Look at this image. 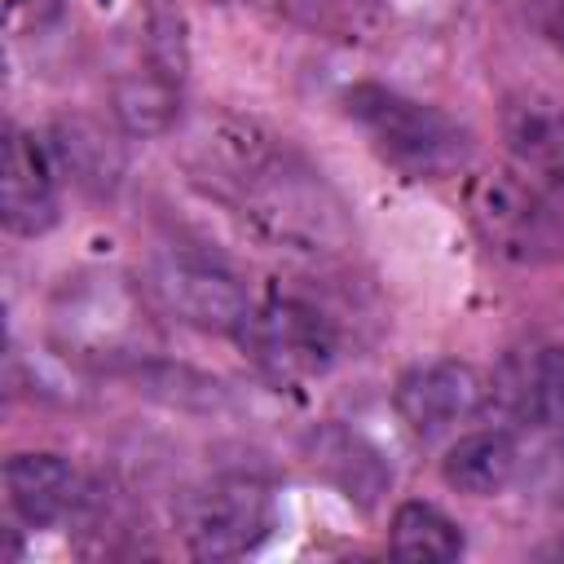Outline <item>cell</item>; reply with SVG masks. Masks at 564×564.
<instances>
[{
	"label": "cell",
	"instance_id": "cell-1",
	"mask_svg": "<svg viewBox=\"0 0 564 564\" xmlns=\"http://www.w3.org/2000/svg\"><path fill=\"white\" fill-rule=\"evenodd\" d=\"M48 330L70 361L137 370L159 352V326L145 304V286L137 291L128 278L106 269H84L57 282L48 300Z\"/></svg>",
	"mask_w": 564,
	"mask_h": 564
},
{
	"label": "cell",
	"instance_id": "cell-2",
	"mask_svg": "<svg viewBox=\"0 0 564 564\" xmlns=\"http://www.w3.org/2000/svg\"><path fill=\"white\" fill-rule=\"evenodd\" d=\"M234 203L251 234L291 260H330L352 247V216L344 198L291 150H282Z\"/></svg>",
	"mask_w": 564,
	"mask_h": 564
},
{
	"label": "cell",
	"instance_id": "cell-3",
	"mask_svg": "<svg viewBox=\"0 0 564 564\" xmlns=\"http://www.w3.org/2000/svg\"><path fill=\"white\" fill-rule=\"evenodd\" d=\"M348 119L370 137V145L414 181H441L463 167L467 132L441 106L405 97L383 84H352L344 93Z\"/></svg>",
	"mask_w": 564,
	"mask_h": 564
},
{
	"label": "cell",
	"instance_id": "cell-4",
	"mask_svg": "<svg viewBox=\"0 0 564 564\" xmlns=\"http://www.w3.org/2000/svg\"><path fill=\"white\" fill-rule=\"evenodd\" d=\"M480 242L511 264L564 260V207L516 172H476L463 189Z\"/></svg>",
	"mask_w": 564,
	"mask_h": 564
},
{
	"label": "cell",
	"instance_id": "cell-5",
	"mask_svg": "<svg viewBox=\"0 0 564 564\" xmlns=\"http://www.w3.org/2000/svg\"><path fill=\"white\" fill-rule=\"evenodd\" d=\"M141 286L154 308H163L181 326H194L207 335H238L251 313L242 282L225 264L194 256V251H159L145 264Z\"/></svg>",
	"mask_w": 564,
	"mask_h": 564
},
{
	"label": "cell",
	"instance_id": "cell-6",
	"mask_svg": "<svg viewBox=\"0 0 564 564\" xmlns=\"http://www.w3.org/2000/svg\"><path fill=\"white\" fill-rule=\"evenodd\" d=\"M242 348L260 370L273 379H313L335 366L339 352V330L335 322L295 295H269L264 304H251L242 330Z\"/></svg>",
	"mask_w": 564,
	"mask_h": 564
},
{
	"label": "cell",
	"instance_id": "cell-7",
	"mask_svg": "<svg viewBox=\"0 0 564 564\" xmlns=\"http://www.w3.org/2000/svg\"><path fill=\"white\" fill-rule=\"evenodd\" d=\"M273 529V498L256 476H216L181 502V538L198 560H238Z\"/></svg>",
	"mask_w": 564,
	"mask_h": 564
},
{
	"label": "cell",
	"instance_id": "cell-8",
	"mask_svg": "<svg viewBox=\"0 0 564 564\" xmlns=\"http://www.w3.org/2000/svg\"><path fill=\"white\" fill-rule=\"evenodd\" d=\"M286 145L256 119H242L234 110H216V115H198L185 132H181V159L185 167L207 181L212 189L238 198Z\"/></svg>",
	"mask_w": 564,
	"mask_h": 564
},
{
	"label": "cell",
	"instance_id": "cell-9",
	"mask_svg": "<svg viewBox=\"0 0 564 564\" xmlns=\"http://www.w3.org/2000/svg\"><path fill=\"white\" fill-rule=\"evenodd\" d=\"M485 379L467 361H427L397 379V414L419 436H441L485 405Z\"/></svg>",
	"mask_w": 564,
	"mask_h": 564
},
{
	"label": "cell",
	"instance_id": "cell-10",
	"mask_svg": "<svg viewBox=\"0 0 564 564\" xmlns=\"http://www.w3.org/2000/svg\"><path fill=\"white\" fill-rule=\"evenodd\" d=\"M0 220L9 234H26V238L44 234L57 220L53 159L22 128H9L0 150Z\"/></svg>",
	"mask_w": 564,
	"mask_h": 564
},
{
	"label": "cell",
	"instance_id": "cell-11",
	"mask_svg": "<svg viewBox=\"0 0 564 564\" xmlns=\"http://www.w3.org/2000/svg\"><path fill=\"white\" fill-rule=\"evenodd\" d=\"M4 494L9 507L35 529L62 524L88 502L79 467L62 454H13L4 463Z\"/></svg>",
	"mask_w": 564,
	"mask_h": 564
},
{
	"label": "cell",
	"instance_id": "cell-12",
	"mask_svg": "<svg viewBox=\"0 0 564 564\" xmlns=\"http://www.w3.org/2000/svg\"><path fill=\"white\" fill-rule=\"evenodd\" d=\"M110 110L128 137H167L181 119V75L159 62L119 70L110 84Z\"/></svg>",
	"mask_w": 564,
	"mask_h": 564
},
{
	"label": "cell",
	"instance_id": "cell-13",
	"mask_svg": "<svg viewBox=\"0 0 564 564\" xmlns=\"http://www.w3.org/2000/svg\"><path fill=\"white\" fill-rule=\"evenodd\" d=\"M308 454H313V467L357 507H375L392 485V471L383 467L379 449L348 427H317L308 436Z\"/></svg>",
	"mask_w": 564,
	"mask_h": 564
},
{
	"label": "cell",
	"instance_id": "cell-14",
	"mask_svg": "<svg viewBox=\"0 0 564 564\" xmlns=\"http://www.w3.org/2000/svg\"><path fill=\"white\" fill-rule=\"evenodd\" d=\"M520 445L511 432L502 427H485V432H467L458 436L445 458H441V476L449 489L467 494V498H494L502 494L516 476H520Z\"/></svg>",
	"mask_w": 564,
	"mask_h": 564
},
{
	"label": "cell",
	"instance_id": "cell-15",
	"mask_svg": "<svg viewBox=\"0 0 564 564\" xmlns=\"http://www.w3.org/2000/svg\"><path fill=\"white\" fill-rule=\"evenodd\" d=\"M502 141L533 172H564V106L542 93H516L502 106Z\"/></svg>",
	"mask_w": 564,
	"mask_h": 564
},
{
	"label": "cell",
	"instance_id": "cell-16",
	"mask_svg": "<svg viewBox=\"0 0 564 564\" xmlns=\"http://www.w3.org/2000/svg\"><path fill=\"white\" fill-rule=\"evenodd\" d=\"M53 150L62 159V167L84 185V189H115L123 176V141L101 128L97 119H62L53 128Z\"/></svg>",
	"mask_w": 564,
	"mask_h": 564
},
{
	"label": "cell",
	"instance_id": "cell-17",
	"mask_svg": "<svg viewBox=\"0 0 564 564\" xmlns=\"http://www.w3.org/2000/svg\"><path fill=\"white\" fill-rule=\"evenodd\" d=\"M392 555L414 564H445L463 555V529L432 502H401L392 511Z\"/></svg>",
	"mask_w": 564,
	"mask_h": 564
},
{
	"label": "cell",
	"instance_id": "cell-18",
	"mask_svg": "<svg viewBox=\"0 0 564 564\" xmlns=\"http://www.w3.org/2000/svg\"><path fill=\"white\" fill-rule=\"evenodd\" d=\"M520 405L551 432H564V348H538L520 375Z\"/></svg>",
	"mask_w": 564,
	"mask_h": 564
},
{
	"label": "cell",
	"instance_id": "cell-19",
	"mask_svg": "<svg viewBox=\"0 0 564 564\" xmlns=\"http://www.w3.org/2000/svg\"><path fill=\"white\" fill-rule=\"evenodd\" d=\"M533 480H538V489H542L546 498H555V502L564 498V445H551V449L538 454Z\"/></svg>",
	"mask_w": 564,
	"mask_h": 564
},
{
	"label": "cell",
	"instance_id": "cell-20",
	"mask_svg": "<svg viewBox=\"0 0 564 564\" xmlns=\"http://www.w3.org/2000/svg\"><path fill=\"white\" fill-rule=\"evenodd\" d=\"M533 13H538L542 35L564 48V0H533Z\"/></svg>",
	"mask_w": 564,
	"mask_h": 564
},
{
	"label": "cell",
	"instance_id": "cell-21",
	"mask_svg": "<svg viewBox=\"0 0 564 564\" xmlns=\"http://www.w3.org/2000/svg\"><path fill=\"white\" fill-rule=\"evenodd\" d=\"M560 176H564V172H560Z\"/></svg>",
	"mask_w": 564,
	"mask_h": 564
}]
</instances>
